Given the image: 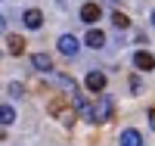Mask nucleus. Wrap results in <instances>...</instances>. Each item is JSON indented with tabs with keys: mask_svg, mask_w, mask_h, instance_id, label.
Instances as JSON below:
<instances>
[{
	"mask_svg": "<svg viewBox=\"0 0 155 146\" xmlns=\"http://www.w3.org/2000/svg\"><path fill=\"white\" fill-rule=\"evenodd\" d=\"M81 115L87 121H109L112 118V100L106 93H96V103H84L81 106Z\"/></svg>",
	"mask_w": 155,
	"mask_h": 146,
	"instance_id": "nucleus-1",
	"label": "nucleus"
},
{
	"mask_svg": "<svg viewBox=\"0 0 155 146\" xmlns=\"http://www.w3.org/2000/svg\"><path fill=\"white\" fill-rule=\"evenodd\" d=\"M50 115L53 118H59L62 124H71L74 121V106H71V100H68V93H62V97H56V100H50Z\"/></svg>",
	"mask_w": 155,
	"mask_h": 146,
	"instance_id": "nucleus-2",
	"label": "nucleus"
},
{
	"mask_svg": "<svg viewBox=\"0 0 155 146\" xmlns=\"http://www.w3.org/2000/svg\"><path fill=\"white\" fill-rule=\"evenodd\" d=\"M78 16H81V22H87V25H96L102 19V9H99V3H84Z\"/></svg>",
	"mask_w": 155,
	"mask_h": 146,
	"instance_id": "nucleus-3",
	"label": "nucleus"
},
{
	"mask_svg": "<svg viewBox=\"0 0 155 146\" xmlns=\"http://www.w3.org/2000/svg\"><path fill=\"white\" fill-rule=\"evenodd\" d=\"M78 50H81V44H78L74 34H62L59 37V53L62 56H78Z\"/></svg>",
	"mask_w": 155,
	"mask_h": 146,
	"instance_id": "nucleus-4",
	"label": "nucleus"
},
{
	"mask_svg": "<svg viewBox=\"0 0 155 146\" xmlns=\"http://www.w3.org/2000/svg\"><path fill=\"white\" fill-rule=\"evenodd\" d=\"M134 65H137L140 72H152L155 69V56H152L149 50H137L134 53Z\"/></svg>",
	"mask_w": 155,
	"mask_h": 146,
	"instance_id": "nucleus-5",
	"label": "nucleus"
},
{
	"mask_svg": "<svg viewBox=\"0 0 155 146\" xmlns=\"http://www.w3.org/2000/svg\"><path fill=\"white\" fill-rule=\"evenodd\" d=\"M84 84H87L90 93H102V90H106V75H102V72H90L84 78Z\"/></svg>",
	"mask_w": 155,
	"mask_h": 146,
	"instance_id": "nucleus-6",
	"label": "nucleus"
},
{
	"mask_svg": "<svg viewBox=\"0 0 155 146\" xmlns=\"http://www.w3.org/2000/svg\"><path fill=\"white\" fill-rule=\"evenodd\" d=\"M22 22H25V28H31V31H37L44 25V12L41 9H25V16H22Z\"/></svg>",
	"mask_w": 155,
	"mask_h": 146,
	"instance_id": "nucleus-7",
	"label": "nucleus"
},
{
	"mask_svg": "<svg viewBox=\"0 0 155 146\" xmlns=\"http://www.w3.org/2000/svg\"><path fill=\"white\" fill-rule=\"evenodd\" d=\"M121 146H143V134H140L137 127L121 131Z\"/></svg>",
	"mask_w": 155,
	"mask_h": 146,
	"instance_id": "nucleus-8",
	"label": "nucleus"
},
{
	"mask_svg": "<svg viewBox=\"0 0 155 146\" xmlns=\"http://www.w3.org/2000/svg\"><path fill=\"white\" fill-rule=\"evenodd\" d=\"M31 65H34L37 72H47V75L53 72V59H50L47 53H34V56H31Z\"/></svg>",
	"mask_w": 155,
	"mask_h": 146,
	"instance_id": "nucleus-9",
	"label": "nucleus"
},
{
	"mask_svg": "<svg viewBox=\"0 0 155 146\" xmlns=\"http://www.w3.org/2000/svg\"><path fill=\"white\" fill-rule=\"evenodd\" d=\"M84 41H87V47H93V50H102V47H106V34H102L99 28H90Z\"/></svg>",
	"mask_w": 155,
	"mask_h": 146,
	"instance_id": "nucleus-10",
	"label": "nucleus"
},
{
	"mask_svg": "<svg viewBox=\"0 0 155 146\" xmlns=\"http://www.w3.org/2000/svg\"><path fill=\"white\" fill-rule=\"evenodd\" d=\"M9 53H12V56H22V53H25V41H22V37L19 34H9Z\"/></svg>",
	"mask_w": 155,
	"mask_h": 146,
	"instance_id": "nucleus-11",
	"label": "nucleus"
},
{
	"mask_svg": "<svg viewBox=\"0 0 155 146\" xmlns=\"http://www.w3.org/2000/svg\"><path fill=\"white\" fill-rule=\"evenodd\" d=\"M12 121H16V109H12V106H3V103H0V124H12Z\"/></svg>",
	"mask_w": 155,
	"mask_h": 146,
	"instance_id": "nucleus-12",
	"label": "nucleus"
},
{
	"mask_svg": "<svg viewBox=\"0 0 155 146\" xmlns=\"http://www.w3.org/2000/svg\"><path fill=\"white\" fill-rule=\"evenodd\" d=\"M112 25H115L118 31H124V28H130V19H127L124 12H115V16H112Z\"/></svg>",
	"mask_w": 155,
	"mask_h": 146,
	"instance_id": "nucleus-13",
	"label": "nucleus"
},
{
	"mask_svg": "<svg viewBox=\"0 0 155 146\" xmlns=\"http://www.w3.org/2000/svg\"><path fill=\"white\" fill-rule=\"evenodd\" d=\"M22 93H25V87H22L19 81H9V97H16V100H19Z\"/></svg>",
	"mask_w": 155,
	"mask_h": 146,
	"instance_id": "nucleus-14",
	"label": "nucleus"
},
{
	"mask_svg": "<svg viewBox=\"0 0 155 146\" xmlns=\"http://www.w3.org/2000/svg\"><path fill=\"white\" fill-rule=\"evenodd\" d=\"M130 90H134V93H140V90H143V84H140V78H130Z\"/></svg>",
	"mask_w": 155,
	"mask_h": 146,
	"instance_id": "nucleus-15",
	"label": "nucleus"
},
{
	"mask_svg": "<svg viewBox=\"0 0 155 146\" xmlns=\"http://www.w3.org/2000/svg\"><path fill=\"white\" fill-rule=\"evenodd\" d=\"M149 127L155 131V109H149Z\"/></svg>",
	"mask_w": 155,
	"mask_h": 146,
	"instance_id": "nucleus-16",
	"label": "nucleus"
},
{
	"mask_svg": "<svg viewBox=\"0 0 155 146\" xmlns=\"http://www.w3.org/2000/svg\"><path fill=\"white\" fill-rule=\"evenodd\" d=\"M0 31H6V19L3 16H0Z\"/></svg>",
	"mask_w": 155,
	"mask_h": 146,
	"instance_id": "nucleus-17",
	"label": "nucleus"
},
{
	"mask_svg": "<svg viewBox=\"0 0 155 146\" xmlns=\"http://www.w3.org/2000/svg\"><path fill=\"white\" fill-rule=\"evenodd\" d=\"M152 25H155V12H152Z\"/></svg>",
	"mask_w": 155,
	"mask_h": 146,
	"instance_id": "nucleus-18",
	"label": "nucleus"
}]
</instances>
